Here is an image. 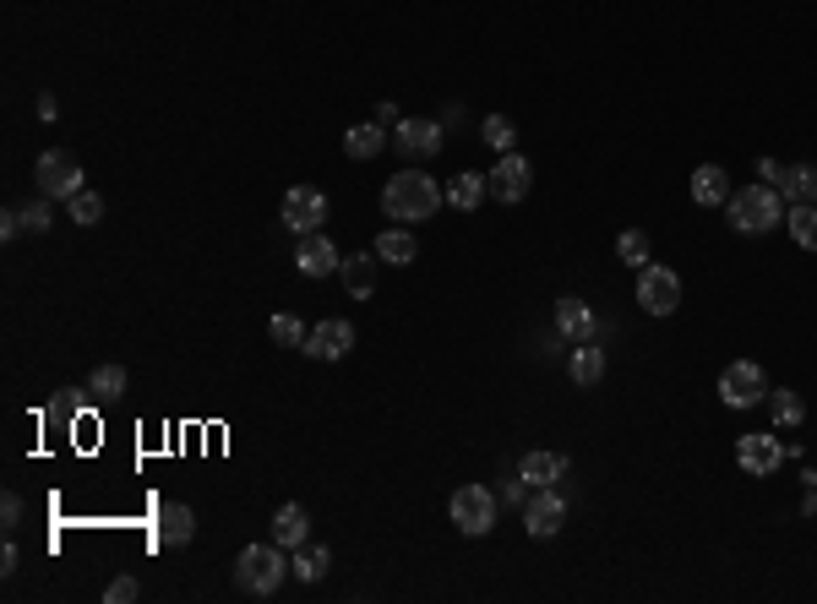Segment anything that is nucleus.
Returning <instances> with one entry per match:
<instances>
[{
    "label": "nucleus",
    "instance_id": "nucleus-1",
    "mask_svg": "<svg viewBox=\"0 0 817 604\" xmlns=\"http://www.w3.org/2000/svg\"><path fill=\"white\" fill-rule=\"evenodd\" d=\"M448 202V191L431 180V175H420V169H403V175H392L387 186H381V213L387 218H398V224H426L437 207Z\"/></svg>",
    "mask_w": 817,
    "mask_h": 604
},
{
    "label": "nucleus",
    "instance_id": "nucleus-2",
    "mask_svg": "<svg viewBox=\"0 0 817 604\" xmlns=\"http://www.w3.org/2000/svg\"><path fill=\"white\" fill-rule=\"evenodd\" d=\"M289 577V561H284V544H246L240 561H235V582L240 593L251 599H273Z\"/></svg>",
    "mask_w": 817,
    "mask_h": 604
},
{
    "label": "nucleus",
    "instance_id": "nucleus-3",
    "mask_svg": "<svg viewBox=\"0 0 817 604\" xmlns=\"http://www.w3.org/2000/svg\"><path fill=\"white\" fill-rule=\"evenodd\" d=\"M730 229H741V235H768L779 218H784V197H779V186H741V191H730Z\"/></svg>",
    "mask_w": 817,
    "mask_h": 604
},
{
    "label": "nucleus",
    "instance_id": "nucleus-4",
    "mask_svg": "<svg viewBox=\"0 0 817 604\" xmlns=\"http://www.w3.org/2000/svg\"><path fill=\"white\" fill-rule=\"evenodd\" d=\"M34 180H39V197H50V202H72V197L83 191V164H77L66 148H50V153L39 159Z\"/></svg>",
    "mask_w": 817,
    "mask_h": 604
},
{
    "label": "nucleus",
    "instance_id": "nucleus-5",
    "mask_svg": "<svg viewBox=\"0 0 817 604\" xmlns=\"http://www.w3.org/2000/svg\"><path fill=\"white\" fill-rule=\"evenodd\" d=\"M719 398H725L730 408H757V403L768 398V376H763V365H752V360H730V365L719 370Z\"/></svg>",
    "mask_w": 817,
    "mask_h": 604
},
{
    "label": "nucleus",
    "instance_id": "nucleus-6",
    "mask_svg": "<svg viewBox=\"0 0 817 604\" xmlns=\"http://www.w3.org/2000/svg\"><path fill=\"white\" fill-rule=\"evenodd\" d=\"M453 523H458V533H469V539L491 533V528H497V495H491L486 485H458V490H453Z\"/></svg>",
    "mask_w": 817,
    "mask_h": 604
},
{
    "label": "nucleus",
    "instance_id": "nucleus-7",
    "mask_svg": "<svg viewBox=\"0 0 817 604\" xmlns=\"http://www.w3.org/2000/svg\"><path fill=\"white\" fill-rule=\"evenodd\" d=\"M529 186H535V169H529V159H524V153H502V159H497V169L486 175V191H491V202H502V207L524 202V197H529Z\"/></svg>",
    "mask_w": 817,
    "mask_h": 604
},
{
    "label": "nucleus",
    "instance_id": "nucleus-8",
    "mask_svg": "<svg viewBox=\"0 0 817 604\" xmlns=\"http://www.w3.org/2000/svg\"><path fill=\"white\" fill-rule=\"evenodd\" d=\"M327 213H332V202H327V191H316V186H294V191L284 197V224H289L300 240H305V235H322Z\"/></svg>",
    "mask_w": 817,
    "mask_h": 604
},
{
    "label": "nucleus",
    "instance_id": "nucleus-9",
    "mask_svg": "<svg viewBox=\"0 0 817 604\" xmlns=\"http://www.w3.org/2000/svg\"><path fill=\"white\" fill-rule=\"evenodd\" d=\"M638 305L649 316H670L681 305V278L670 267H638Z\"/></svg>",
    "mask_w": 817,
    "mask_h": 604
},
{
    "label": "nucleus",
    "instance_id": "nucleus-10",
    "mask_svg": "<svg viewBox=\"0 0 817 604\" xmlns=\"http://www.w3.org/2000/svg\"><path fill=\"white\" fill-rule=\"evenodd\" d=\"M736 463H741V474L768 479V474H779L784 446L774 441V430H752V436H741V441H736Z\"/></svg>",
    "mask_w": 817,
    "mask_h": 604
},
{
    "label": "nucleus",
    "instance_id": "nucleus-11",
    "mask_svg": "<svg viewBox=\"0 0 817 604\" xmlns=\"http://www.w3.org/2000/svg\"><path fill=\"white\" fill-rule=\"evenodd\" d=\"M562 523H567V501L556 495V485L529 490V501H524V528H529L535 539H551Z\"/></svg>",
    "mask_w": 817,
    "mask_h": 604
},
{
    "label": "nucleus",
    "instance_id": "nucleus-12",
    "mask_svg": "<svg viewBox=\"0 0 817 604\" xmlns=\"http://www.w3.org/2000/svg\"><path fill=\"white\" fill-rule=\"evenodd\" d=\"M392 148L403 159H437L442 153V126L437 121H398L392 126Z\"/></svg>",
    "mask_w": 817,
    "mask_h": 604
},
{
    "label": "nucleus",
    "instance_id": "nucleus-13",
    "mask_svg": "<svg viewBox=\"0 0 817 604\" xmlns=\"http://www.w3.org/2000/svg\"><path fill=\"white\" fill-rule=\"evenodd\" d=\"M349 349H354V327H349L343 316L316 322V327H311V338H305V354H311V360H343Z\"/></svg>",
    "mask_w": 817,
    "mask_h": 604
},
{
    "label": "nucleus",
    "instance_id": "nucleus-14",
    "mask_svg": "<svg viewBox=\"0 0 817 604\" xmlns=\"http://www.w3.org/2000/svg\"><path fill=\"white\" fill-rule=\"evenodd\" d=\"M294 267H300V278H327V273L343 267V256H338V246L327 235H305L300 251H294Z\"/></svg>",
    "mask_w": 817,
    "mask_h": 604
},
{
    "label": "nucleus",
    "instance_id": "nucleus-15",
    "mask_svg": "<svg viewBox=\"0 0 817 604\" xmlns=\"http://www.w3.org/2000/svg\"><path fill=\"white\" fill-rule=\"evenodd\" d=\"M191 539H197V517H191V506H186V501H164V506H159V544L186 550Z\"/></svg>",
    "mask_w": 817,
    "mask_h": 604
},
{
    "label": "nucleus",
    "instance_id": "nucleus-16",
    "mask_svg": "<svg viewBox=\"0 0 817 604\" xmlns=\"http://www.w3.org/2000/svg\"><path fill=\"white\" fill-rule=\"evenodd\" d=\"M376 256L387 262V267H409L420 256V240H415V229L409 224H392V229H381V240H376Z\"/></svg>",
    "mask_w": 817,
    "mask_h": 604
},
{
    "label": "nucleus",
    "instance_id": "nucleus-17",
    "mask_svg": "<svg viewBox=\"0 0 817 604\" xmlns=\"http://www.w3.org/2000/svg\"><path fill=\"white\" fill-rule=\"evenodd\" d=\"M376 267H381V256H376V251H354V256H343L338 278H343V289H349L354 300H365V294L376 289Z\"/></svg>",
    "mask_w": 817,
    "mask_h": 604
},
{
    "label": "nucleus",
    "instance_id": "nucleus-18",
    "mask_svg": "<svg viewBox=\"0 0 817 604\" xmlns=\"http://www.w3.org/2000/svg\"><path fill=\"white\" fill-rule=\"evenodd\" d=\"M556 332L567 338V343H589L594 338V311L583 305V300H556Z\"/></svg>",
    "mask_w": 817,
    "mask_h": 604
},
{
    "label": "nucleus",
    "instance_id": "nucleus-19",
    "mask_svg": "<svg viewBox=\"0 0 817 604\" xmlns=\"http://www.w3.org/2000/svg\"><path fill=\"white\" fill-rule=\"evenodd\" d=\"M305 533H311V512H305L300 501H289V506H278V512H273V544L300 550V544H305Z\"/></svg>",
    "mask_w": 817,
    "mask_h": 604
},
{
    "label": "nucleus",
    "instance_id": "nucleus-20",
    "mask_svg": "<svg viewBox=\"0 0 817 604\" xmlns=\"http://www.w3.org/2000/svg\"><path fill=\"white\" fill-rule=\"evenodd\" d=\"M692 202H697V207H725V202H730V175H725L719 164H697V175H692Z\"/></svg>",
    "mask_w": 817,
    "mask_h": 604
},
{
    "label": "nucleus",
    "instance_id": "nucleus-21",
    "mask_svg": "<svg viewBox=\"0 0 817 604\" xmlns=\"http://www.w3.org/2000/svg\"><path fill=\"white\" fill-rule=\"evenodd\" d=\"M381 142H392V137H387L376 121H365V126H349V131H343V153H349L354 164L376 159V153H381Z\"/></svg>",
    "mask_w": 817,
    "mask_h": 604
},
{
    "label": "nucleus",
    "instance_id": "nucleus-22",
    "mask_svg": "<svg viewBox=\"0 0 817 604\" xmlns=\"http://www.w3.org/2000/svg\"><path fill=\"white\" fill-rule=\"evenodd\" d=\"M567 376H573V387H594V381L605 376V349H594V338L578 343L573 360H567Z\"/></svg>",
    "mask_w": 817,
    "mask_h": 604
},
{
    "label": "nucleus",
    "instance_id": "nucleus-23",
    "mask_svg": "<svg viewBox=\"0 0 817 604\" xmlns=\"http://www.w3.org/2000/svg\"><path fill=\"white\" fill-rule=\"evenodd\" d=\"M518 474H524V479L540 490V485H556V479L567 474V457H562V452H524Z\"/></svg>",
    "mask_w": 817,
    "mask_h": 604
},
{
    "label": "nucleus",
    "instance_id": "nucleus-24",
    "mask_svg": "<svg viewBox=\"0 0 817 604\" xmlns=\"http://www.w3.org/2000/svg\"><path fill=\"white\" fill-rule=\"evenodd\" d=\"M486 197H491V191H486V175H475V169L453 175V186H448V202H453L458 213H475Z\"/></svg>",
    "mask_w": 817,
    "mask_h": 604
},
{
    "label": "nucleus",
    "instance_id": "nucleus-25",
    "mask_svg": "<svg viewBox=\"0 0 817 604\" xmlns=\"http://www.w3.org/2000/svg\"><path fill=\"white\" fill-rule=\"evenodd\" d=\"M327 566H332V550H327V544H300L294 561H289V571H294L300 582H322Z\"/></svg>",
    "mask_w": 817,
    "mask_h": 604
},
{
    "label": "nucleus",
    "instance_id": "nucleus-26",
    "mask_svg": "<svg viewBox=\"0 0 817 604\" xmlns=\"http://www.w3.org/2000/svg\"><path fill=\"white\" fill-rule=\"evenodd\" d=\"M779 197L784 202H817V169L812 164H795L779 175Z\"/></svg>",
    "mask_w": 817,
    "mask_h": 604
},
{
    "label": "nucleus",
    "instance_id": "nucleus-27",
    "mask_svg": "<svg viewBox=\"0 0 817 604\" xmlns=\"http://www.w3.org/2000/svg\"><path fill=\"white\" fill-rule=\"evenodd\" d=\"M763 403L774 408V425H784V430H795V425L806 419V403H801V392H790V387H774Z\"/></svg>",
    "mask_w": 817,
    "mask_h": 604
},
{
    "label": "nucleus",
    "instance_id": "nucleus-28",
    "mask_svg": "<svg viewBox=\"0 0 817 604\" xmlns=\"http://www.w3.org/2000/svg\"><path fill=\"white\" fill-rule=\"evenodd\" d=\"M784 224H790V235H795L801 251H817V202H795L784 213Z\"/></svg>",
    "mask_w": 817,
    "mask_h": 604
},
{
    "label": "nucleus",
    "instance_id": "nucleus-29",
    "mask_svg": "<svg viewBox=\"0 0 817 604\" xmlns=\"http://www.w3.org/2000/svg\"><path fill=\"white\" fill-rule=\"evenodd\" d=\"M267 338H273L278 349H305L311 327H305L300 316H289V311H284V316H273V322H267Z\"/></svg>",
    "mask_w": 817,
    "mask_h": 604
},
{
    "label": "nucleus",
    "instance_id": "nucleus-30",
    "mask_svg": "<svg viewBox=\"0 0 817 604\" xmlns=\"http://www.w3.org/2000/svg\"><path fill=\"white\" fill-rule=\"evenodd\" d=\"M126 387H131L126 365H99V370L88 376V392H93V398H104V403H110V398H121Z\"/></svg>",
    "mask_w": 817,
    "mask_h": 604
},
{
    "label": "nucleus",
    "instance_id": "nucleus-31",
    "mask_svg": "<svg viewBox=\"0 0 817 604\" xmlns=\"http://www.w3.org/2000/svg\"><path fill=\"white\" fill-rule=\"evenodd\" d=\"M480 137L497 148V153H518L513 142H518V126L507 121V115H486V126H480Z\"/></svg>",
    "mask_w": 817,
    "mask_h": 604
},
{
    "label": "nucleus",
    "instance_id": "nucleus-32",
    "mask_svg": "<svg viewBox=\"0 0 817 604\" xmlns=\"http://www.w3.org/2000/svg\"><path fill=\"white\" fill-rule=\"evenodd\" d=\"M66 213H72V218H77V224H83V229H88V224H99V218H104V197H99V191H88V186H83V191H77V197H72V202H66Z\"/></svg>",
    "mask_w": 817,
    "mask_h": 604
},
{
    "label": "nucleus",
    "instance_id": "nucleus-33",
    "mask_svg": "<svg viewBox=\"0 0 817 604\" xmlns=\"http://www.w3.org/2000/svg\"><path fill=\"white\" fill-rule=\"evenodd\" d=\"M616 256H621L627 267H649V235H643V229H621Z\"/></svg>",
    "mask_w": 817,
    "mask_h": 604
},
{
    "label": "nucleus",
    "instance_id": "nucleus-34",
    "mask_svg": "<svg viewBox=\"0 0 817 604\" xmlns=\"http://www.w3.org/2000/svg\"><path fill=\"white\" fill-rule=\"evenodd\" d=\"M23 213V229H34V235H45L50 224H55V213H50V197H39V202H28V207H17Z\"/></svg>",
    "mask_w": 817,
    "mask_h": 604
},
{
    "label": "nucleus",
    "instance_id": "nucleus-35",
    "mask_svg": "<svg viewBox=\"0 0 817 604\" xmlns=\"http://www.w3.org/2000/svg\"><path fill=\"white\" fill-rule=\"evenodd\" d=\"M137 593H142V588H137V577H115V582L104 588V599H110V604H131Z\"/></svg>",
    "mask_w": 817,
    "mask_h": 604
},
{
    "label": "nucleus",
    "instance_id": "nucleus-36",
    "mask_svg": "<svg viewBox=\"0 0 817 604\" xmlns=\"http://www.w3.org/2000/svg\"><path fill=\"white\" fill-rule=\"evenodd\" d=\"M529 490H535V485H529V479L518 474V479H507V485H502V501H513V506H524V501H529Z\"/></svg>",
    "mask_w": 817,
    "mask_h": 604
},
{
    "label": "nucleus",
    "instance_id": "nucleus-37",
    "mask_svg": "<svg viewBox=\"0 0 817 604\" xmlns=\"http://www.w3.org/2000/svg\"><path fill=\"white\" fill-rule=\"evenodd\" d=\"M0 517H7V533H12V528L23 523V501H17V495H7V501H0Z\"/></svg>",
    "mask_w": 817,
    "mask_h": 604
},
{
    "label": "nucleus",
    "instance_id": "nucleus-38",
    "mask_svg": "<svg viewBox=\"0 0 817 604\" xmlns=\"http://www.w3.org/2000/svg\"><path fill=\"white\" fill-rule=\"evenodd\" d=\"M17 566H23V550H17V544L7 539V550H0V571H7V577H12Z\"/></svg>",
    "mask_w": 817,
    "mask_h": 604
},
{
    "label": "nucleus",
    "instance_id": "nucleus-39",
    "mask_svg": "<svg viewBox=\"0 0 817 604\" xmlns=\"http://www.w3.org/2000/svg\"><path fill=\"white\" fill-rule=\"evenodd\" d=\"M757 175H763V186H779V175H784V169H779L774 159H757Z\"/></svg>",
    "mask_w": 817,
    "mask_h": 604
},
{
    "label": "nucleus",
    "instance_id": "nucleus-40",
    "mask_svg": "<svg viewBox=\"0 0 817 604\" xmlns=\"http://www.w3.org/2000/svg\"><path fill=\"white\" fill-rule=\"evenodd\" d=\"M403 115H398V104H376V126H398Z\"/></svg>",
    "mask_w": 817,
    "mask_h": 604
},
{
    "label": "nucleus",
    "instance_id": "nucleus-41",
    "mask_svg": "<svg viewBox=\"0 0 817 604\" xmlns=\"http://www.w3.org/2000/svg\"><path fill=\"white\" fill-rule=\"evenodd\" d=\"M0 235H7V240H17V235H23V213H7V224H0Z\"/></svg>",
    "mask_w": 817,
    "mask_h": 604
}]
</instances>
